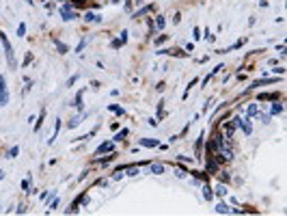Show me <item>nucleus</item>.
Listing matches in <instances>:
<instances>
[{"label": "nucleus", "mask_w": 287, "mask_h": 216, "mask_svg": "<svg viewBox=\"0 0 287 216\" xmlns=\"http://www.w3.org/2000/svg\"><path fill=\"white\" fill-rule=\"evenodd\" d=\"M0 41H2V45H4V54H7V61H9V65H11V67H15V58H13V48H11L9 39L4 37V33H0Z\"/></svg>", "instance_id": "1"}, {"label": "nucleus", "mask_w": 287, "mask_h": 216, "mask_svg": "<svg viewBox=\"0 0 287 216\" xmlns=\"http://www.w3.org/2000/svg\"><path fill=\"white\" fill-rule=\"evenodd\" d=\"M61 15H63V20H65V22H69V20H74V17H78V13H76V11L71 9V4H67V2L61 7Z\"/></svg>", "instance_id": "2"}, {"label": "nucleus", "mask_w": 287, "mask_h": 216, "mask_svg": "<svg viewBox=\"0 0 287 216\" xmlns=\"http://www.w3.org/2000/svg\"><path fill=\"white\" fill-rule=\"evenodd\" d=\"M153 9H155V4H147V7H143L141 11H136V13H134V20H138V17H143L145 13H149V11H153Z\"/></svg>", "instance_id": "3"}, {"label": "nucleus", "mask_w": 287, "mask_h": 216, "mask_svg": "<svg viewBox=\"0 0 287 216\" xmlns=\"http://www.w3.org/2000/svg\"><path fill=\"white\" fill-rule=\"evenodd\" d=\"M138 145H143V147H158L160 143H158V138H155V140H153V138H141Z\"/></svg>", "instance_id": "4"}, {"label": "nucleus", "mask_w": 287, "mask_h": 216, "mask_svg": "<svg viewBox=\"0 0 287 216\" xmlns=\"http://www.w3.org/2000/svg\"><path fill=\"white\" fill-rule=\"evenodd\" d=\"M112 147H114L112 143H101V145L95 149V154H106V151H112Z\"/></svg>", "instance_id": "5"}, {"label": "nucleus", "mask_w": 287, "mask_h": 216, "mask_svg": "<svg viewBox=\"0 0 287 216\" xmlns=\"http://www.w3.org/2000/svg\"><path fill=\"white\" fill-rule=\"evenodd\" d=\"M216 212H218V214H229L231 210H229V205H227L225 201H220V203L216 205Z\"/></svg>", "instance_id": "6"}, {"label": "nucleus", "mask_w": 287, "mask_h": 216, "mask_svg": "<svg viewBox=\"0 0 287 216\" xmlns=\"http://www.w3.org/2000/svg\"><path fill=\"white\" fill-rule=\"evenodd\" d=\"M84 20H87V22H99L101 17H99L97 13H91V11H89V13H84Z\"/></svg>", "instance_id": "7"}, {"label": "nucleus", "mask_w": 287, "mask_h": 216, "mask_svg": "<svg viewBox=\"0 0 287 216\" xmlns=\"http://www.w3.org/2000/svg\"><path fill=\"white\" fill-rule=\"evenodd\" d=\"M151 173H155V175H160V173H164V167H162L160 162H158V164L153 162V164H151Z\"/></svg>", "instance_id": "8"}, {"label": "nucleus", "mask_w": 287, "mask_h": 216, "mask_svg": "<svg viewBox=\"0 0 287 216\" xmlns=\"http://www.w3.org/2000/svg\"><path fill=\"white\" fill-rule=\"evenodd\" d=\"M17 154H20V147H17V145H13V147L7 151V158H15Z\"/></svg>", "instance_id": "9"}, {"label": "nucleus", "mask_w": 287, "mask_h": 216, "mask_svg": "<svg viewBox=\"0 0 287 216\" xmlns=\"http://www.w3.org/2000/svg\"><path fill=\"white\" fill-rule=\"evenodd\" d=\"M203 197H205L207 201H212V197H214V192H212V188H209V186H203Z\"/></svg>", "instance_id": "10"}, {"label": "nucleus", "mask_w": 287, "mask_h": 216, "mask_svg": "<svg viewBox=\"0 0 287 216\" xmlns=\"http://www.w3.org/2000/svg\"><path fill=\"white\" fill-rule=\"evenodd\" d=\"M7 102H9V93L0 91V106H7Z\"/></svg>", "instance_id": "11"}, {"label": "nucleus", "mask_w": 287, "mask_h": 216, "mask_svg": "<svg viewBox=\"0 0 287 216\" xmlns=\"http://www.w3.org/2000/svg\"><path fill=\"white\" fill-rule=\"evenodd\" d=\"M54 45H56V48H58V50H61V54H65V52H67V50H69V48H67V45H65V43H61V41H58V39H54Z\"/></svg>", "instance_id": "12"}, {"label": "nucleus", "mask_w": 287, "mask_h": 216, "mask_svg": "<svg viewBox=\"0 0 287 216\" xmlns=\"http://www.w3.org/2000/svg\"><path fill=\"white\" fill-rule=\"evenodd\" d=\"M74 106H76V108H80V110H82V91H80V93H78V95H76V102H74Z\"/></svg>", "instance_id": "13"}, {"label": "nucleus", "mask_w": 287, "mask_h": 216, "mask_svg": "<svg viewBox=\"0 0 287 216\" xmlns=\"http://www.w3.org/2000/svg\"><path fill=\"white\" fill-rule=\"evenodd\" d=\"M279 113H283V106L276 104V99H274V104H272V115H279Z\"/></svg>", "instance_id": "14"}, {"label": "nucleus", "mask_w": 287, "mask_h": 216, "mask_svg": "<svg viewBox=\"0 0 287 216\" xmlns=\"http://www.w3.org/2000/svg\"><path fill=\"white\" fill-rule=\"evenodd\" d=\"M216 195H218V197H225V195H227V188H225L222 184H218V186H216Z\"/></svg>", "instance_id": "15"}, {"label": "nucleus", "mask_w": 287, "mask_h": 216, "mask_svg": "<svg viewBox=\"0 0 287 216\" xmlns=\"http://www.w3.org/2000/svg\"><path fill=\"white\" fill-rule=\"evenodd\" d=\"M279 95L276 93H263V95H259V99H276Z\"/></svg>", "instance_id": "16"}, {"label": "nucleus", "mask_w": 287, "mask_h": 216, "mask_svg": "<svg viewBox=\"0 0 287 216\" xmlns=\"http://www.w3.org/2000/svg\"><path fill=\"white\" fill-rule=\"evenodd\" d=\"M108 108H110L112 113H117V115H123V108H121V106H117V104H110Z\"/></svg>", "instance_id": "17"}, {"label": "nucleus", "mask_w": 287, "mask_h": 216, "mask_svg": "<svg viewBox=\"0 0 287 216\" xmlns=\"http://www.w3.org/2000/svg\"><path fill=\"white\" fill-rule=\"evenodd\" d=\"M248 115L253 117V115H259V108H257V104H250L248 106Z\"/></svg>", "instance_id": "18"}, {"label": "nucleus", "mask_w": 287, "mask_h": 216, "mask_svg": "<svg viewBox=\"0 0 287 216\" xmlns=\"http://www.w3.org/2000/svg\"><path fill=\"white\" fill-rule=\"evenodd\" d=\"M24 33H26V24H20L17 26V37H24Z\"/></svg>", "instance_id": "19"}, {"label": "nucleus", "mask_w": 287, "mask_h": 216, "mask_svg": "<svg viewBox=\"0 0 287 216\" xmlns=\"http://www.w3.org/2000/svg\"><path fill=\"white\" fill-rule=\"evenodd\" d=\"M123 136H128V130H121V132H119V134H117V136H114V138H112V140H114V143H117V140H121V138H123Z\"/></svg>", "instance_id": "20"}, {"label": "nucleus", "mask_w": 287, "mask_h": 216, "mask_svg": "<svg viewBox=\"0 0 287 216\" xmlns=\"http://www.w3.org/2000/svg\"><path fill=\"white\" fill-rule=\"evenodd\" d=\"M0 91H7V80H4V76H0Z\"/></svg>", "instance_id": "21"}, {"label": "nucleus", "mask_w": 287, "mask_h": 216, "mask_svg": "<svg viewBox=\"0 0 287 216\" xmlns=\"http://www.w3.org/2000/svg\"><path fill=\"white\" fill-rule=\"evenodd\" d=\"M128 175H138V169H136V167H130V169H128Z\"/></svg>", "instance_id": "22"}, {"label": "nucleus", "mask_w": 287, "mask_h": 216, "mask_svg": "<svg viewBox=\"0 0 287 216\" xmlns=\"http://www.w3.org/2000/svg\"><path fill=\"white\" fill-rule=\"evenodd\" d=\"M155 24H158V28H164V17H158Z\"/></svg>", "instance_id": "23"}, {"label": "nucleus", "mask_w": 287, "mask_h": 216, "mask_svg": "<svg viewBox=\"0 0 287 216\" xmlns=\"http://www.w3.org/2000/svg\"><path fill=\"white\" fill-rule=\"evenodd\" d=\"M119 39H121V43H125V41H128V30H123V33H121V37H119Z\"/></svg>", "instance_id": "24"}, {"label": "nucleus", "mask_w": 287, "mask_h": 216, "mask_svg": "<svg viewBox=\"0 0 287 216\" xmlns=\"http://www.w3.org/2000/svg\"><path fill=\"white\" fill-rule=\"evenodd\" d=\"M84 45H87V41H80V43H78V48H76V52H82V50H84Z\"/></svg>", "instance_id": "25"}, {"label": "nucleus", "mask_w": 287, "mask_h": 216, "mask_svg": "<svg viewBox=\"0 0 287 216\" xmlns=\"http://www.w3.org/2000/svg\"><path fill=\"white\" fill-rule=\"evenodd\" d=\"M259 117H261L263 123H270V115H259Z\"/></svg>", "instance_id": "26"}, {"label": "nucleus", "mask_w": 287, "mask_h": 216, "mask_svg": "<svg viewBox=\"0 0 287 216\" xmlns=\"http://www.w3.org/2000/svg\"><path fill=\"white\" fill-rule=\"evenodd\" d=\"M2 177H4V171H0V179H2Z\"/></svg>", "instance_id": "27"}]
</instances>
